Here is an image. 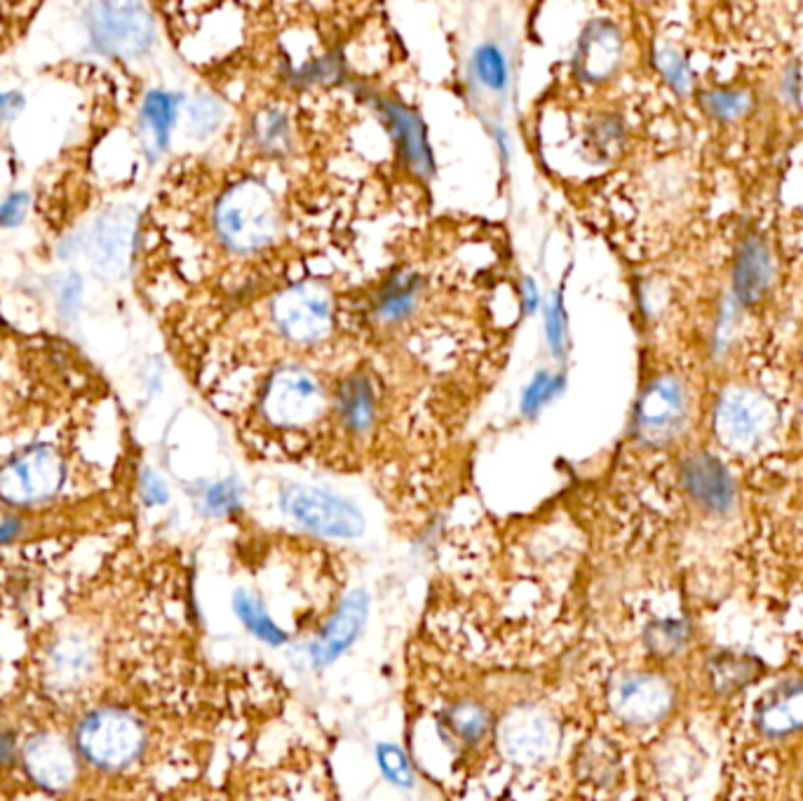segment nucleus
I'll return each mask as SVG.
<instances>
[{"label": "nucleus", "instance_id": "f257e3e1", "mask_svg": "<svg viewBox=\"0 0 803 801\" xmlns=\"http://www.w3.org/2000/svg\"><path fill=\"white\" fill-rule=\"evenodd\" d=\"M214 231L231 252L254 254L280 231V210L273 193L259 181H240L225 189L214 208Z\"/></svg>", "mask_w": 803, "mask_h": 801}, {"label": "nucleus", "instance_id": "f03ea898", "mask_svg": "<svg viewBox=\"0 0 803 801\" xmlns=\"http://www.w3.org/2000/svg\"><path fill=\"white\" fill-rule=\"evenodd\" d=\"M76 741L88 762L107 771H120L141 754L147 733L134 714L118 708H101L82 719Z\"/></svg>", "mask_w": 803, "mask_h": 801}, {"label": "nucleus", "instance_id": "7ed1b4c3", "mask_svg": "<svg viewBox=\"0 0 803 801\" xmlns=\"http://www.w3.org/2000/svg\"><path fill=\"white\" fill-rule=\"evenodd\" d=\"M712 425L724 447L733 451H752L773 430L775 409L759 390L735 386L719 398Z\"/></svg>", "mask_w": 803, "mask_h": 801}, {"label": "nucleus", "instance_id": "20e7f679", "mask_svg": "<svg viewBox=\"0 0 803 801\" xmlns=\"http://www.w3.org/2000/svg\"><path fill=\"white\" fill-rule=\"evenodd\" d=\"M327 409L320 381L301 367H284L268 379L261 396L263 417L278 428H303Z\"/></svg>", "mask_w": 803, "mask_h": 801}, {"label": "nucleus", "instance_id": "39448f33", "mask_svg": "<svg viewBox=\"0 0 803 801\" xmlns=\"http://www.w3.org/2000/svg\"><path fill=\"white\" fill-rule=\"evenodd\" d=\"M273 320L287 341L315 346L332 332L334 301L322 284L299 282L275 299Z\"/></svg>", "mask_w": 803, "mask_h": 801}, {"label": "nucleus", "instance_id": "423d86ee", "mask_svg": "<svg viewBox=\"0 0 803 801\" xmlns=\"http://www.w3.org/2000/svg\"><path fill=\"white\" fill-rule=\"evenodd\" d=\"M64 459L57 449L31 447L0 468V499L12 505L43 503L64 484Z\"/></svg>", "mask_w": 803, "mask_h": 801}, {"label": "nucleus", "instance_id": "0eeeda50", "mask_svg": "<svg viewBox=\"0 0 803 801\" xmlns=\"http://www.w3.org/2000/svg\"><path fill=\"white\" fill-rule=\"evenodd\" d=\"M282 510L320 537L358 539L364 531V518L353 503L315 487H287L282 491Z\"/></svg>", "mask_w": 803, "mask_h": 801}, {"label": "nucleus", "instance_id": "6e6552de", "mask_svg": "<svg viewBox=\"0 0 803 801\" xmlns=\"http://www.w3.org/2000/svg\"><path fill=\"white\" fill-rule=\"evenodd\" d=\"M689 419L686 386L672 374L653 379L634 409V433L649 447L672 442Z\"/></svg>", "mask_w": 803, "mask_h": 801}, {"label": "nucleus", "instance_id": "1a4fd4ad", "mask_svg": "<svg viewBox=\"0 0 803 801\" xmlns=\"http://www.w3.org/2000/svg\"><path fill=\"white\" fill-rule=\"evenodd\" d=\"M88 24L94 46L118 57L149 52L155 38L149 10L137 3H94L88 10Z\"/></svg>", "mask_w": 803, "mask_h": 801}, {"label": "nucleus", "instance_id": "9d476101", "mask_svg": "<svg viewBox=\"0 0 803 801\" xmlns=\"http://www.w3.org/2000/svg\"><path fill=\"white\" fill-rule=\"evenodd\" d=\"M672 687L658 674H628L613 689V710L628 724L649 727L672 710Z\"/></svg>", "mask_w": 803, "mask_h": 801}, {"label": "nucleus", "instance_id": "9b49d317", "mask_svg": "<svg viewBox=\"0 0 803 801\" xmlns=\"http://www.w3.org/2000/svg\"><path fill=\"white\" fill-rule=\"evenodd\" d=\"M134 238V212L122 208L107 212L90 233L88 252L94 269L107 278H120L128 271Z\"/></svg>", "mask_w": 803, "mask_h": 801}, {"label": "nucleus", "instance_id": "f8f14e48", "mask_svg": "<svg viewBox=\"0 0 803 801\" xmlns=\"http://www.w3.org/2000/svg\"><path fill=\"white\" fill-rule=\"evenodd\" d=\"M503 752L518 764L543 762L558 745V731L543 712L518 710L501 727Z\"/></svg>", "mask_w": 803, "mask_h": 801}, {"label": "nucleus", "instance_id": "ddd939ff", "mask_svg": "<svg viewBox=\"0 0 803 801\" xmlns=\"http://www.w3.org/2000/svg\"><path fill=\"white\" fill-rule=\"evenodd\" d=\"M682 484L686 494L707 512L724 515L735 501V484L726 465L710 454H691L682 463Z\"/></svg>", "mask_w": 803, "mask_h": 801}, {"label": "nucleus", "instance_id": "4468645a", "mask_svg": "<svg viewBox=\"0 0 803 801\" xmlns=\"http://www.w3.org/2000/svg\"><path fill=\"white\" fill-rule=\"evenodd\" d=\"M24 767L40 788L67 790L78 773L71 745L54 733H38L24 745Z\"/></svg>", "mask_w": 803, "mask_h": 801}, {"label": "nucleus", "instance_id": "2eb2a0df", "mask_svg": "<svg viewBox=\"0 0 803 801\" xmlns=\"http://www.w3.org/2000/svg\"><path fill=\"white\" fill-rule=\"evenodd\" d=\"M623 48V36L618 27L609 19H596L585 29L579 43L575 73L590 80V83H602L621 67Z\"/></svg>", "mask_w": 803, "mask_h": 801}, {"label": "nucleus", "instance_id": "dca6fc26", "mask_svg": "<svg viewBox=\"0 0 803 801\" xmlns=\"http://www.w3.org/2000/svg\"><path fill=\"white\" fill-rule=\"evenodd\" d=\"M733 299L740 306H756L771 290L773 257L764 238L747 236L735 252L733 261Z\"/></svg>", "mask_w": 803, "mask_h": 801}, {"label": "nucleus", "instance_id": "f3484780", "mask_svg": "<svg viewBox=\"0 0 803 801\" xmlns=\"http://www.w3.org/2000/svg\"><path fill=\"white\" fill-rule=\"evenodd\" d=\"M97 665V651L88 637L67 634L54 642L46 661V682L54 691H73L86 684Z\"/></svg>", "mask_w": 803, "mask_h": 801}, {"label": "nucleus", "instance_id": "a211bd4d", "mask_svg": "<svg viewBox=\"0 0 803 801\" xmlns=\"http://www.w3.org/2000/svg\"><path fill=\"white\" fill-rule=\"evenodd\" d=\"M367 609H369L367 592L355 590V592L348 594V598L343 600V604L339 607L337 615L332 619V623L324 628V632L318 637L313 649H311L313 663L318 668L334 663L339 655L358 640L360 632H362V625L367 621Z\"/></svg>", "mask_w": 803, "mask_h": 801}, {"label": "nucleus", "instance_id": "6ab92c4d", "mask_svg": "<svg viewBox=\"0 0 803 801\" xmlns=\"http://www.w3.org/2000/svg\"><path fill=\"white\" fill-rule=\"evenodd\" d=\"M754 724L769 738L803 731V680H787L773 687L756 705Z\"/></svg>", "mask_w": 803, "mask_h": 801}, {"label": "nucleus", "instance_id": "aec40b11", "mask_svg": "<svg viewBox=\"0 0 803 801\" xmlns=\"http://www.w3.org/2000/svg\"><path fill=\"white\" fill-rule=\"evenodd\" d=\"M425 292V278L416 269H398L372 301V318L383 327H395L416 313Z\"/></svg>", "mask_w": 803, "mask_h": 801}, {"label": "nucleus", "instance_id": "412c9836", "mask_svg": "<svg viewBox=\"0 0 803 801\" xmlns=\"http://www.w3.org/2000/svg\"><path fill=\"white\" fill-rule=\"evenodd\" d=\"M381 111L388 120L393 137L398 139V147L406 160V166L419 172L421 177H430L435 170V162H432V153L425 139L423 122L416 116V111L406 109L400 101H381Z\"/></svg>", "mask_w": 803, "mask_h": 801}, {"label": "nucleus", "instance_id": "4be33fe9", "mask_svg": "<svg viewBox=\"0 0 803 801\" xmlns=\"http://www.w3.org/2000/svg\"><path fill=\"white\" fill-rule=\"evenodd\" d=\"M339 417L350 435L372 433L379 421V398L374 381L367 374H353L339 390Z\"/></svg>", "mask_w": 803, "mask_h": 801}, {"label": "nucleus", "instance_id": "5701e85b", "mask_svg": "<svg viewBox=\"0 0 803 801\" xmlns=\"http://www.w3.org/2000/svg\"><path fill=\"white\" fill-rule=\"evenodd\" d=\"M179 104L181 99L172 92H162V90H153L143 99V126H147L153 149L155 151H164L170 143V134L174 128V120L179 113Z\"/></svg>", "mask_w": 803, "mask_h": 801}, {"label": "nucleus", "instance_id": "b1692460", "mask_svg": "<svg viewBox=\"0 0 803 801\" xmlns=\"http://www.w3.org/2000/svg\"><path fill=\"white\" fill-rule=\"evenodd\" d=\"M252 139L257 143V149L265 156L287 153L292 143L290 118H287L280 109L259 111L252 122Z\"/></svg>", "mask_w": 803, "mask_h": 801}, {"label": "nucleus", "instance_id": "393cba45", "mask_svg": "<svg viewBox=\"0 0 803 801\" xmlns=\"http://www.w3.org/2000/svg\"><path fill=\"white\" fill-rule=\"evenodd\" d=\"M233 611L242 621V625L254 637H259L261 642L271 644V647H280L287 642V632L271 619V615L265 613L261 602L257 598H252V594L238 590L233 598Z\"/></svg>", "mask_w": 803, "mask_h": 801}, {"label": "nucleus", "instance_id": "a878e982", "mask_svg": "<svg viewBox=\"0 0 803 801\" xmlns=\"http://www.w3.org/2000/svg\"><path fill=\"white\" fill-rule=\"evenodd\" d=\"M759 670L761 668L752 659H747V655L724 653L710 665V682L716 691L731 693L743 689L747 682H754Z\"/></svg>", "mask_w": 803, "mask_h": 801}, {"label": "nucleus", "instance_id": "bb28decb", "mask_svg": "<svg viewBox=\"0 0 803 801\" xmlns=\"http://www.w3.org/2000/svg\"><path fill=\"white\" fill-rule=\"evenodd\" d=\"M472 67L480 78V83L491 92H505L510 83V69L503 50L493 43H484L475 50L472 57Z\"/></svg>", "mask_w": 803, "mask_h": 801}, {"label": "nucleus", "instance_id": "cd10ccee", "mask_svg": "<svg viewBox=\"0 0 803 801\" xmlns=\"http://www.w3.org/2000/svg\"><path fill=\"white\" fill-rule=\"evenodd\" d=\"M446 724L461 738V741L478 743L489 731V717H486L484 708H480L475 703H461L449 710Z\"/></svg>", "mask_w": 803, "mask_h": 801}, {"label": "nucleus", "instance_id": "c85d7f7f", "mask_svg": "<svg viewBox=\"0 0 803 801\" xmlns=\"http://www.w3.org/2000/svg\"><path fill=\"white\" fill-rule=\"evenodd\" d=\"M564 374H550L539 372L533 381L526 386L524 398H522V412L526 417H535L543 407H548L554 398H558L564 390Z\"/></svg>", "mask_w": 803, "mask_h": 801}, {"label": "nucleus", "instance_id": "c756f323", "mask_svg": "<svg viewBox=\"0 0 803 801\" xmlns=\"http://www.w3.org/2000/svg\"><path fill=\"white\" fill-rule=\"evenodd\" d=\"M752 107L750 92L743 90H714L703 94V109L716 120H737Z\"/></svg>", "mask_w": 803, "mask_h": 801}, {"label": "nucleus", "instance_id": "7c9ffc66", "mask_svg": "<svg viewBox=\"0 0 803 801\" xmlns=\"http://www.w3.org/2000/svg\"><path fill=\"white\" fill-rule=\"evenodd\" d=\"M545 337L550 351L558 356V360H564L569 351V320L564 303L558 294H554L545 306Z\"/></svg>", "mask_w": 803, "mask_h": 801}, {"label": "nucleus", "instance_id": "2f4dec72", "mask_svg": "<svg viewBox=\"0 0 803 801\" xmlns=\"http://www.w3.org/2000/svg\"><path fill=\"white\" fill-rule=\"evenodd\" d=\"M655 67L661 71V76L668 80L670 88L676 90L679 94H686L693 86V73L689 61L679 54L674 48H663L655 52Z\"/></svg>", "mask_w": 803, "mask_h": 801}, {"label": "nucleus", "instance_id": "473e14b6", "mask_svg": "<svg viewBox=\"0 0 803 801\" xmlns=\"http://www.w3.org/2000/svg\"><path fill=\"white\" fill-rule=\"evenodd\" d=\"M377 762H379L381 773H383L393 785H398V788H411V785H414V775H411V767H409V762H406V754H404L398 745H393V743L379 745V750H377Z\"/></svg>", "mask_w": 803, "mask_h": 801}, {"label": "nucleus", "instance_id": "72a5a7b5", "mask_svg": "<svg viewBox=\"0 0 803 801\" xmlns=\"http://www.w3.org/2000/svg\"><path fill=\"white\" fill-rule=\"evenodd\" d=\"M223 118V111H221V104L214 99V97H198L191 109H189V126H191V132L198 134V137H204L210 134L219 128V122Z\"/></svg>", "mask_w": 803, "mask_h": 801}, {"label": "nucleus", "instance_id": "f704fd0d", "mask_svg": "<svg viewBox=\"0 0 803 801\" xmlns=\"http://www.w3.org/2000/svg\"><path fill=\"white\" fill-rule=\"evenodd\" d=\"M649 644L655 653L672 655L676 651H682V647L686 644V628L676 621L655 623L649 630Z\"/></svg>", "mask_w": 803, "mask_h": 801}, {"label": "nucleus", "instance_id": "c9c22d12", "mask_svg": "<svg viewBox=\"0 0 803 801\" xmlns=\"http://www.w3.org/2000/svg\"><path fill=\"white\" fill-rule=\"evenodd\" d=\"M204 503H208L210 512L214 515H231L233 510L240 508V487L235 480H223L219 484H214L208 497H204Z\"/></svg>", "mask_w": 803, "mask_h": 801}, {"label": "nucleus", "instance_id": "e433bc0d", "mask_svg": "<svg viewBox=\"0 0 803 801\" xmlns=\"http://www.w3.org/2000/svg\"><path fill=\"white\" fill-rule=\"evenodd\" d=\"M80 278L76 273H69L64 278V282L59 284V313L64 316L67 322H71L78 316V306H80Z\"/></svg>", "mask_w": 803, "mask_h": 801}, {"label": "nucleus", "instance_id": "4c0bfd02", "mask_svg": "<svg viewBox=\"0 0 803 801\" xmlns=\"http://www.w3.org/2000/svg\"><path fill=\"white\" fill-rule=\"evenodd\" d=\"M27 208H29V196L12 193L3 204H0V226H3V229H14L17 223L24 221Z\"/></svg>", "mask_w": 803, "mask_h": 801}, {"label": "nucleus", "instance_id": "58836bf2", "mask_svg": "<svg viewBox=\"0 0 803 801\" xmlns=\"http://www.w3.org/2000/svg\"><path fill=\"white\" fill-rule=\"evenodd\" d=\"M141 497L147 505H162L170 499L168 487H164V482L155 475L153 470H147L141 475Z\"/></svg>", "mask_w": 803, "mask_h": 801}, {"label": "nucleus", "instance_id": "ea45409f", "mask_svg": "<svg viewBox=\"0 0 803 801\" xmlns=\"http://www.w3.org/2000/svg\"><path fill=\"white\" fill-rule=\"evenodd\" d=\"M14 759V738L10 731L0 729V764H10Z\"/></svg>", "mask_w": 803, "mask_h": 801}, {"label": "nucleus", "instance_id": "a19ab883", "mask_svg": "<svg viewBox=\"0 0 803 801\" xmlns=\"http://www.w3.org/2000/svg\"><path fill=\"white\" fill-rule=\"evenodd\" d=\"M19 531H22V522H19V520H6L3 524H0V545H6V543H10L12 539H17Z\"/></svg>", "mask_w": 803, "mask_h": 801}, {"label": "nucleus", "instance_id": "79ce46f5", "mask_svg": "<svg viewBox=\"0 0 803 801\" xmlns=\"http://www.w3.org/2000/svg\"><path fill=\"white\" fill-rule=\"evenodd\" d=\"M524 303L526 313H535V308H539V290H535L533 280H524Z\"/></svg>", "mask_w": 803, "mask_h": 801}, {"label": "nucleus", "instance_id": "37998d69", "mask_svg": "<svg viewBox=\"0 0 803 801\" xmlns=\"http://www.w3.org/2000/svg\"><path fill=\"white\" fill-rule=\"evenodd\" d=\"M17 101H22V97H17L14 92H0V113H6Z\"/></svg>", "mask_w": 803, "mask_h": 801}]
</instances>
